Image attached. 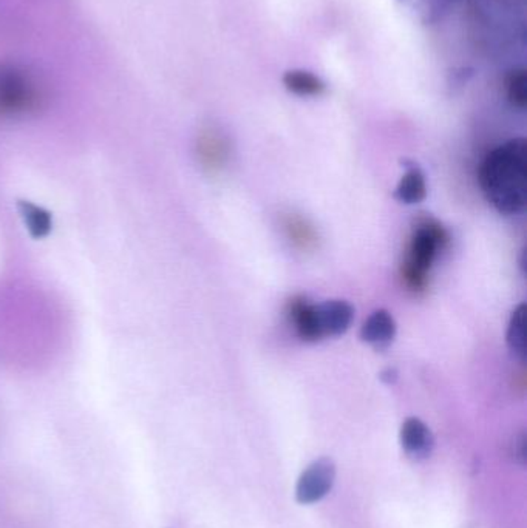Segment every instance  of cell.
I'll use <instances>...</instances> for the list:
<instances>
[{"mask_svg": "<svg viewBox=\"0 0 527 528\" xmlns=\"http://www.w3.org/2000/svg\"><path fill=\"white\" fill-rule=\"evenodd\" d=\"M447 243L446 229L433 220H426L416 228L402 269L405 281L411 289L421 291L426 288L427 274L430 272L435 259Z\"/></svg>", "mask_w": 527, "mask_h": 528, "instance_id": "3", "label": "cell"}, {"mask_svg": "<svg viewBox=\"0 0 527 528\" xmlns=\"http://www.w3.org/2000/svg\"><path fill=\"white\" fill-rule=\"evenodd\" d=\"M527 144L513 137L494 148L479 169V185L485 200L501 215H515L526 204Z\"/></svg>", "mask_w": 527, "mask_h": 528, "instance_id": "1", "label": "cell"}, {"mask_svg": "<svg viewBox=\"0 0 527 528\" xmlns=\"http://www.w3.org/2000/svg\"><path fill=\"white\" fill-rule=\"evenodd\" d=\"M41 91L24 70L13 65L0 67V115L17 117L38 108Z\"/></svg>", "mask_w": 527, "mask_h": 528, "instance_id": "4", "label": "cell"}, {"mask_svg": "<svg viewBox=\"0 0 527 528\" xmlns=\"http://www.w3.org/2000/svg\"><path fill=\"white\" fill-rule=\"evenodd\" d=\"M291 318L298 337L315 344L343 335L354 320V307L345 300H326L319 305L296 300L291 305Z\"/></svg>", "mask_w": 527, "mask_h": 528, "instance_id": "2", "label": "cell"}, {"mask_svg": "<svg viewBox=\"0 0 527 528\" xmlns=\"http://www.w3.org/2000/svg\"><path fill=\"white\" fill-rule=\"evenodd\" d=\"M400 444L407 455L415 459H424L430 456L435 440L430 429L419 419H407L400 429Z\"/></svg>", "mask_w": 527, "mask_h": 528, "instance_id": "7", "label": "cell"}, {"mask_svg": "<svg viewBox=\"0 0 527 528\" xmlns=\"http://www.w3.org/2000/svg\"><path fill=\"white\" fill-rule=\"evenodd\" d=\"M19 209H21L22 218H24V222L27 224V229L33 237H47L52 231V226H53L50 212L33 204L30 201H19Z\"/></svg>", "mask_w": 527, "mask_h": 528, "instance_id": "12", "label": "cell"}, {"mask_svg": "<svg viewBox=\"0 0 527 528\" xmlns=\"http://www.w3.org/2000/svg\"><path fill=\"white\" fill-rule=\"evenodd\" d=\"M398 333L396 320L387 309H378L363 322L361 340L376 351H385L393 344Z\"/></svg>", "mask_w": 527, "mask_h": 528, "instance_id": "6", "label": "cell"}, {"mask_svg": "<svg viewBox=\"0 0 527 528\" xmlns=\"http://www.w3.org/2000/svg\"><path fill=\"white\" fill-rule=\"evenodd\" d=\"M334 479L335 467L333 460L328 457L315 460L298 479L296 499L304 505L320 501L330 493Z\"/></svg>", "mask_w": 527, "mask_h": 528, "instance_id": "5", "label": "cell"}, {"mask_svg": "<svg viewBox=\"0 0 527 528\" xmlns=\"http://www.w3.org/2000/svg\"><path fill=\"white\" fill-rule=\"evenodd\" d=\"M503 89L506 93V99L509 100L513 108L524 110L527 106V74L522 67H513L507 71L503 80Z\"/></svg>", "mask_w": 527, "mask_h": 528, "instance_id": "11", "label": "cell"}, {"mask_svg": "<svg viewBox=\"0 0 527 528\" xmlns=\"http://www.w3.org/2000/svg\"><path fill=\"white\" fill-rule=\"evenodd\" d=\"M466 2L469 0H419L422 22L427 25H437Z\"/></svg>", "mask_w": 527, "mask_h": 528, "instance_id": "14", "label": "cell"}, {"mask_svg": "<svg viewBox=\"0 0 527 528\" xmlns=\"http://www.w3.org/2000/svg\"><path fill=\"white\" fill-rule=\"evenodd\" d=\"M405 169L407 172L394 189V200L407 206L419 204L426 200L427 196L426 174L415 163H409V165H405Z\"/></svg>", "mask_w": 527, "mask_h": 528, "instance_id": "8", "label": "cell"}, {"mask_svg": "<svg viewBox=\"0 0 527 528\" xmlns=\"http://www.w3.org/2000/svg\"><path fill=\"white\" fill-rule=\"evenodd\" d=\"M198 155L208 167H215L226 155L223 139L219 133L206 130L198 139Z\"/></svg>", "mask_w": 527, "mask_h": 528, "instance_id": "13", "label": "cell"}, {"mask_svg": "<svg viewBox=\"0 0 527 528\" xmlns=\"http://www.w3.org/2000/svg\"><path fill=\"white\" fill-rule=\"evenodd\" d=\"M283 87L300 98H317L325 93V80L315 71L305 69L287 70L283 73Z\"/></svg>", "mask_w": 527, "mask_h": 528, "instance_id": "9", "label": "cell"}, {"mask_svg": "<svg viewBox=\"0 0 527 528\" xmlns=\"http://www.w3.org/2000/svg\"><path fill=\"white\" fill-rule=\"evenodd\" d=\"M398 375L400 374H398V370H396V368H387V370L381 372L379 377H381V381H382L383 383L393 385V383H396V381H398Z\"/></svg>", "mask_w": 527, "mask_h": 528, "instance_id": "16", "label": "cell"}, {"mask_svg": "<svg viewBox=\"0 0 527 528\" xmlns=\"http://www.w3.org/2000/svg\"><path fill=\"white\" fill-rule=\"evenodd\" d=\"M513 457L518 460V464H524L526 460V438L524 434H520L517 438H515V444H513Z\"/></svg>", "mask_w": 527, "mask_h": 528, "instance_id": "15", "label": "cell"}, {"mask_svg": "<svg viewBox=\"0 0 527 528\" xmlns=\"http://www.w3.org/2000/svg\"><path fill=\"white\" fill-rule=\"evenodd\" d=\"M507 346L515 359H526V303L518 305L512 312L506 334Z\"/></svg>", "mask_w": 527, "mask_h": 528, "instance_id": "10", "label": "cell"}]
</instances>
